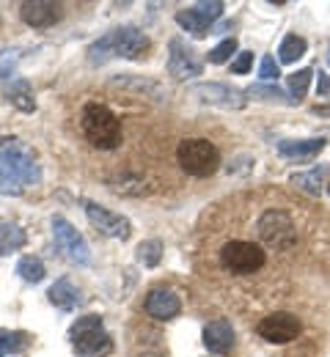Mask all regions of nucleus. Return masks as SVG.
<instances>
[{
    "instance_id": "nucleus-35",
    "label": "nucleus",
    "mask_w": 330,
    "mask_h": 357,
    "mask_svg": "<svg viewBox=\"0 0 330 357\" xmlns=\"http://www.w3.org/2000/svg\"><path fill=\"white\" fill-rule=\"evenodd\" d=\"M314 113H317V116H330V105H317Z\"/></svg>"
},
{
    "instance_id": "nucleus-31",
    "label": "nucleus",
    "mask_w": 330,
    "mask_h": 357,
    "mask_svg": "<svg viewBox=\"0 0 330 357\" xmlns=\"http://www.w3.org/2000/svg\"><path fill=\"white\" fill-rule=\"evenodd\" d=\"M278 75H281V69H278L276 58L273 55H264L262 58V66H259V77L262 80H278Z\"/></svg>"
},
{
    "instance_id": "nucleus-20",
    "label": "nucleus",
    "mask_w": 330,
    "mask_h": 357,
    "mask_svg": "<svg viewBox=\"0 0 330 357\" xmlns=\"http://www.w3.org/2000/svg\"><path fill=\"white\" fill-rule=\"evenodd\" d=\"M25 245V231L17 223H0V256H8Z\"/></svg>"
},
{
    "instance_id": "nucleus-8",
    "label": "nucleus",
    "mask_w": 330,
    "mask_h": 357,
    "mask_svg": "<svg viewBox=\"0 0 330 357\" xmlns=\"http://www.w3.org/2000/svg\"><path fill=\"white\" fill-rule=\"evenodd\" d=\"M52 234H55V245L63 250V256L75 264H89L91 261V250L89 242L83 239V234L63 218H52Z\"/></svg>"
},
{
    "instance_id": "nucleus-7",
    "label": "nucleus",
    "mask_w": 330,
    "mask_h": 357,
    "mask_svg": "<svg viewBox=\"0 0 330 357\" xmlns=\"http://www.w3.org/2000/svg\"><path fill=\"white\" fill-rule=\"evenodd\" d=\"M259 239L267 245V248H276V250H289L294 242H297V234H294V223L292 218L281 212V209H270L259 218Z\"/></svg>"
},
{
    "instance_id": "nucleus-29",
    "label": "nucleus",
    "mask_w": 330,
    "mask_h": 357,
    "mask_svg": "<svg viewBox=\"0 0 330 357\" xmlns=\"http://www.w3.org/2000/svg\"><path fill=\"white\" fill-rule=\"evenodd\" d=\"M237 52V39L232 36V39H223L218 47H212L209 50V63H226L232 55Z\"/></svg>"
},
{
    "instance_id": "nucleus-11",
    "label": "nucleus",
    "mask_w": 330,
    "mask_h": 357,
    "mask_svg": "<svg viewBox=\"0 0 330 357\" xmlns=\"http://www.w3.org/2000/svg\"><path fill=\"white\" fill-rule=\"evenodd\" d=\"M193 96H198L201 102L207 105H215V107H223V110H239L245 107V91L234 89V86H226V83H195L190 89Z\"/></svg>"
},
{
    "instance_id": "nucleus-18",
    "label": "nucleus",
    "mask_w": 330,
    "mask_h": 357,
    "mask_svg": "<svg viewBox=\"0 0 330 357\" xmlns=\"http://www.w3.org/2000/svg\"><path fill=\"white\" fill-rule=\"evenodd\" d=\"M6 99H8L17 110H22V113H33V110H36L33 89H31L28 80H11V83H6Z\"/></svg>"
},
{
    "instance_id": "nucleus-33",
    "label": "nucleus",
    "mask_w": 330,
    "mask_h": 357,
    "mask_svg": "<svg viewBox=\"0 0 330 357\" xmlns=\"http://www.w3.org/2000/svg\"><path fill=\"white\" fill-rule=\"evenodd\" d=\"M0 192H6V195H20V184H14V178L8 176L6 171H0Z\"/></svg>"
},
{
    "instance_id": "nucleus-30",
    "label": "nucleus",
    "mask_w": 330,
    "mask_h": 357,
    "mask_svg": "<svg viewBox=\"0 0 330 357\" xmlns=\"http://www.w3.org/2000/svg\"><path fill=\"white\" fill-rule=\"evenodd\" d=\"M193 11H198L204 20L215 22V20L223 14V3H220V0H212V3H195V6H193Z\"/></svg>"
},
{
    "instance_id": "nucleus-6",
    "label": "nucleus",
    "mask_w": 330,
    "mask_h": 357,
    "mask_svg": "<svg viewBox=\"0 0 330 357\" xmlns=\"http://www.w3.org/2000/svg\"><path fill=\"white\" fill-rule=\"evenodd\" d=\"M69 335H72L75 349L86 357L102 355V352L110 349V335L102 330V316H94V313L77 319V321L72 324Z\"/></svg>"
},
{
    "instance_id": "nucleus-16",
    "label": "nucleus",
    "mask_w": 330,
    "mask_h": 357,
    "mask_svg": "<svg viewBox=\"0 0 330 357\" xmlns=\"http://www.w3.org/2000/svg\"><path fill=\"white\" fill-rule=\"evenodd\" d=\"M325 137H306V140H281L278 154L286 160H314L325 149Z\"/></svg>"
},
{
    "instance_id": "nucleus-34",
    "label": "nucleus",
    "mask_w": 330,
    "mask_h": 357,
    "mask_svg": "<svg viewBox=\"0 0 330 357\" xmlns=\"http://www.w3.org/2000/svg\"><path fill=\"white\" fill-rule=\"evenodd\" d=\"M317 93L320 96H330V77L325 72H320V83H317Z\"/></svg>"
},
{
    "instance_id": "nucleus-36",
    "label": "nucleus",
    "mask_w": 330,
    "mask_h": 357,
    "mask_svg": "<svg viewBox=\"0 0 330 357\" xmlns=\"http://www.w3.org/2000/svg\"><path fill=\"white\" fill-rule=\"evenodd\" d=\"M8 75H11V69L8 66H0V77H8Z\"/></svg>"
},
{
    "instance_id": "nucleus-3",
    "label": "nucleus",
    "mask_w": 330,
    "mask_h": 357,
    "mask_svg": "<svg viewBox=\"0 0 330 357\" xmlns=\"http://www.w3.org/2000/svg\"><path fill=\"white\" fill-rule=\"evenodd\" d=\"M0 171H6L20 184H39L42 181V171L36 165L33 151L17 137H0Z\"/></svg>"
},
{
    "instance_id": "nucleus-24",
    "label": "nucleus",
    "mask_w": 330,
    "mask_h": 357,
    "mask_svg": "<svg viewBox=\"0 0 330 357\" xmlns=\"http://www.w3.org/2000/svg\"><path fill=\"white\" fill-rule=\"evenodd\" d=\"M17 272H20V278L28 280V283H42L45 275H47L42 259H36V256H22V259L17 261Z\"/></svg>"
},
{
    "instance_id": "nucleus-22",
    "label": "nucleus",
    "mask_w": 330,
    "mask_h": 357,
    "mask_svg": "<svg viewBox=\"0 0 330 357\" xmlns=\"http://www.w3.org/2000/svg\"><path fill=\"white\" fill-rule=\"evenodd\" d=\"M306 39L303 36H297V33H289V36H283L281 47H278V61L281 63H294L297 58H303L306 55Z\"/></svg>"
},
{
    "instance_id": "nucleus-4",
    "label": "nucleus",
    "mask_w": 330,
    "mask_h": 357,
    "mask_svg": "<svg viewBox=\"0 0 330 357\" xmlns=\"http://www.w3.org/2000/svg\"><path fill=\"white\" fill-rule=\"evenodd\" d=\"M177 160H179V165H182L185 174L198 178L212 176L220 168V151L209 140H204V137H188V140H182L179 149H177Z\"/></svg>"
},
{
    "instance_id": "nucleus-25",
    "label": "nucleus",
    "mask_w": 330,
    "mask_h": 357,
    "mask_svg": "<svg viewBox=\"0 0 330 357\" xmlns=\"http://www.w3.org/2000/svg\"><path fill=\"white\" fill-rule=\"evenodd\" d=\"M31 347V335L28 333H11V330H0V357L11 355V352H20Z\"/></svg>"
},
{
    "instance_id": "nucleus-28",
    "label": "nucleus",
    "mask_w": 330,
    "mask_h": 357,
    "mask_svg": "<svg viewBox=\"0 0 330 357\" xmlns=\"http://www.w3.org/2000/svg\"><path fill=\"white\" fill-rule=\"evenodd\" d=\"M311 69H297L294 75H289V91H292V99L294 102H300L303 96H306V91L311 86Z\"/></svg>"
},
{
    "instance_id": "nucleus-17",
    "label": "nucleus",
    "mask_w": 330,
    "mask_h": 357,
    "mask_svg": "<svg viewBox=\"0 0 330 357\" xmlns=\"http://www.w3.org/2000/svg\"><path fill=\"white\" fill-rule=\"evenodd\" d=\"M47 297H50V303H52L55 308H61V311H72V308L80 305V291H77V286H75L69 278L55 280V283L50 286Z\"/></svg>"
},
{
    "instance_id": "nucleus-9",
    "label": "nucleus",
    "mask_w": 330,
    "mask_h": 357,
    "mask_svg": "<svg viewBox=\"0 0 330 357\" xmlns=\"http://www.w3.org/2000/svg\"><path fill=\"white\" fill-rule=\"evenodd\" d=\"M300 330H303L300 319L289 311L270 313V316H264V319L259 321V327H256V333H259L264 341H270V344H289V341H294V338L300 335Z\"/></svg>"
},
{
    "instance_id": "nucleus-26",
    "label": "nucleus",
    "mask_w": 330,
    "mask_h": 357,
    "mask_svg": "<svg viewBox=\"0 0 330 357\" xmlns=\"http://www.w3.org/2000/svg\"><path fill=\"white\" fill-rule=\"evenodd\" d=\"M163 259V242L160 239H146L138 248V261L143 267H157Z\"/></svg>"
},
{
    "instance_id": "nucleus-32",
    "label": "nucleus",
    "mask_w": 330,
    "mask_h": 357,
    "mask_svg": "<svg viewBox=\"0 0 330 357\" xmlns=\"http://www.w3.org/2000/svg\"><path fill=\"white\" fill-rule=\"evenodd\" d=\"M250 66H253V52H250V50H242L234 61H232V72H234V75H248Z\"/></svg>"
},
{
    "instance_id": "nucleus-37",
    "label": "nucleus",
    "mask_w": 330,
    "mask_h": 357,
    "mask_svg": "<svg viewBox=\"0 0 330 357\" xmlns=\"http://www.w3.org/2000/svg\"><path fill=\"white\" fill-rule=\"evenodd\" d=\"M328 63H330V47H328Z\"/></svg>"
},
{
    "instance_id": "nucleus-27",
    "label": "nucleus",
    "mask_w": 330,
    "mask_h": 357,
    "mask_svg": "<svg viewBox=\"0 0 330 357\" xmlns=\"http://www.w3.org/2000/svg\"><path fill=\"white\" fill-rule=\"evenodd\" d=\"M245 93H250L253 99H264V102H281V105H294L292 99H286V91H281L278 86H262V83H256V86H250V89L245 91Z\"/></svg>"
},
{
    "instance_id": "nucleus-23",
    "label": "nucleus",
    "mask_w": 330,
    "mask_h": 357,
    "mask_svg": "<svg viewBox=\"0 0 330 357\" xmlns=\"http://www.w3.org/2000/svg\"><path fill=\"white\" fill-rule=\"evenodd\" d=\"M177 22H179V25H182L188 33L198 36V39H201V36H207V33H209V25H212L209 20H204V17H201L198 11H193V8H188V11H179V14H177Z\"/></svg>"
},
{
    "instance_id": "nucleus-1",
    "label": "nucleus",
    "mask_w": 330,
    "mask_h": 357,
    "mask_svg": "<svg viewBox=\"0 0 330 357\" xmlns=\"http://www.w3.org/2000/svg\"><path fill=\"white\" fill-rule=\"evenodd\" d=\"M149 50V36L135 25H124L116 28L110 33H105L102 39H96L89 47V58L94 63H105L107 58H127V61H138Z\"/></svg>"
},
{
    "instance_id": "nucleus-2",
    "label": "nucleus",
    "mask_w": 330,
    "mask_h": 357,
    "mask_svg": "<svg viewBox=\"0 0 330 357\" xmlns=\"http://www.w3.org/2000/svg\"><path fill=\"white\" fill-rule=\"evenodd\" d=\"M80 127L86 140L102 149V151H110V149H119L121 143V121L116 119V113L99 102H89L80 113Z\"/></svg>"
},
{
    "instance_id": "nucleus-14",
    "label": "nucleus",
    "mask_w": 330,
    "mask_h": 357,
    "mask_svg": "<svg viewBox=\"0 0 330 357\" xmlns=\"http://www.w3.org/2000/svg\"><path fill=\"white\" fill-rule=\"evenodd\" d=\"M182 311V300L171 289H154L146 297V313L157 321H171Z\"/></svg>"
},
{
    "instance_id": "nucleus-13",
    "label": "nucleus",
    "mask_w": 330,
    "mask_h": 357,
    "mask_svg": "<svg viewBox=\"0 0 330 357\" xmlns=\"http://www.w3.org/2000/svg\"><path fill=\"white\" fill-rule=\"evenodd\" d=\"M61 14H63L61 3H50V0H28L20 8L22 22L31 25V28H50L61 20Z\"/></svg>"
},
{
    "instance_id": "nucleus-19",
    "label": "nucleus",
    "mask_w": 330,
    "mask_h": 357,
    "mask_svg": "<svg viewBox=\"0 0 330 357\" xmlns=\"http://www.w3.org/2000/svg\"><path fill=\"white\" fill-rule=\"evenodd\" d=\"M113 86H121V89L127 91H135V93H143V96H154V99H165V91L160 89V83H154V80H143V77H113L110 80Z\"/></svg>"
},
{
    "instance_id": "nucleus-21",
    "label": "nucleus",
    "mask_w": 330,
    "mask_h": 357,
    "mask_svg": "<svg viewBox=\"0 0 330 357\" xmlns=\"http://www.w3.org/2000/svg\"><path fill=\"white\" fill-rule=\"evenodd\" d=\"M325 174H328V168H314L308 174H294L289 181L297 190H306L308 195H322V178H325Z\"/></svg>"
},
{
    "instance_id": "nucleus-38",
    "label": "nucleus",
    "mask_w": 330,
    "mask_h": 357,
    "mask_svg": "<svg viewBox=\"0 0 330 357\" xmlns=\"http://www.w3.org/2000/svg\"><path fill=\"white\" fill-rule=\"evenodd\" d=\"M328 192H330V184H328Z\"/></svg>"
},
{
    "instance_id": "nucleus-5",
    "label": "nucleus",
    "mask_w": 330,
    "mask_h": 357,
    "mask_svg": "<svg viewBox=\"0 0 330 357\" xmlns=\"http://www.w3.org/2000/svg\"><path fill=\"white\" fill-rule=\"evenodd\" d=\"M264 261H267V256H264L262 245H253V242H245V239H232L220 250V264L234 275L259 272L264 267Z\"/></svg>"
},
{
    "instance_id": "nucleus-10",
    "label": "nucleus",
    "mask_w": 330,
    "mask_h": 357,
    "mask_svg": "<svg viewBox=\"0 0 330 357\" xmlns=\"http://www.w3.org/2000/svg\"><path fill=\"white\" fill-rule=\"evenodd\" d=\"M201 69H204V63L195 55V50L182 36H174L168 42V75L177 80H188V77L201 75Z\"/></svg>"
},
{
    "instance_id": "nucleus-12",
    "label": "nucleus",
    "mask_w": 330,
    "mask_h": 357,
    "mask_svg": "<svg viewBox=\"0 0 330 357\" xmlns=\"http://www.w3.org/2000/svg\"><path fill=\"white\" fill-rule=\"evenodd\" d=\"M86 218H89V223L94 225L99 234H105V236H113V239H130V234H133V225L127 218H121V215H116V212H110V209H105V206H99V204H86Z\"/></svg>"
},
{
    "instance_id": "nucleus-15",
    "label": "nucleus",
    "mask_w": 330,
    "mask_h": 357,
    "mask_svg": "<svg viewBox=\"0 0 330 357\" xmlns=\"http://www.w3.org/2000/svg\"><path fill=\"white\" fill-rule=\"evenodd\" d=\"M204 347L212 355H229L234 349V327L226 319H215L204 327Z\"/></svg>"
}]
</instances>
